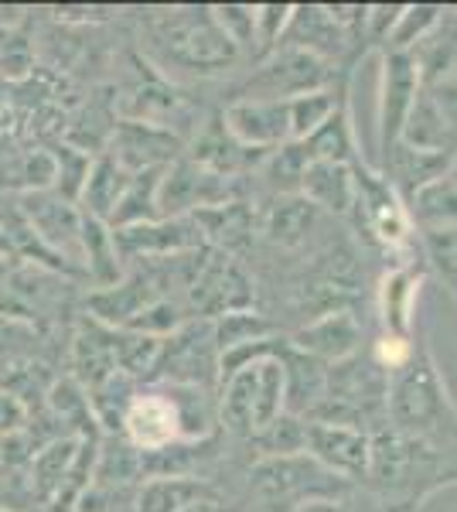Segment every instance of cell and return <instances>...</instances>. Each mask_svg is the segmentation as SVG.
Here are the masks:
<instances>
[{
    "mask_svg": "<svg viewBox=\"0 0 457 512\" xmlns=\"http://www.w3.org/2000/svg\"><path fill=\"white\" fill-rule=\"evenodd\" d=\"M386 420L396 434L457 458V400L423 338H417L410 359L389 373Z\"/></svg>",
    "mask_w": 457,
    "mask_h": 512,
    "instance_id": "obj_1",
    "label": "cell"
},
{
    "mask_svg": "<svg viewBox=\"0 0 457 512\" xmlns=\"http://www.w3.org/2000/svg\"><path fill=\"white\" fill-rule=\"evenodd\" d=\"M457 485V458L382 427L372 434V458L365 475V492L393 502V506L420 509L434 492Z\"/></svg>",
    "mask_w": 457,
    "mask_h": 512,
    "instance_id": "obj_2",
    "label": "cell"
},
{
    "mask_svg": "<svg viewBox=\"0 0 457 512\" xmlns=\"http://www.w3.org/2000/svg\"><path fill=\"white\" fill-rule=\"evenodd\" d=\"M147 52L157 72L178 69L191 76H219L243 62L209 7H168L147 18Z\"/></svg>",
    "mask_w": 457,
    "mask_h": 512,
    "instance_id": "obj_3",
    "label": "cell"
},
{
    "mask_svg": "<svg viewBox=\"0 0 457 512\" xmlns=\"http://www.w3.org/2000/svg\"><path fill=\"white\" fill-rule=\"evenodd\" d=\"M386 393H389V373L372 359L369 349H362V352H355L352 359H342V362H335V366H328L321 403L304 420H311V424L355 427V431L376 434L382 427H389Z\"/></svg>",
    "mask_w": 457,
    "mask_h": 512,
    "instance_id": "obj_4",
    "label": "cell"
},
{
    "mask_svg": "<svg viewBox=\"0 0 457 512\" xmlns=\"http://www.w3.org/2000/svg\"><path fill=\"white\" fill-rule=\"evenodd\" d=\"M249 495L263 512H297L307 502L338 499L355 492V485L342 482L321 468L311 454H287V458H260L249 468Z\"/></svg>",
    "mask_w": 457,
    "mask_h": 512,
    "instance_id": "obj_5",
    "label": "cell"
},
{
    "mask_svg": "<svg viewBox=\"0 0 457 512\" xmlns=\"http://www.w3.org/2000/svg\"><path fill=\"white\" fill-rule=\"evenodd\" d=\"M147 383L198 386L219 393V349L212 338V321L188 318L178 332L164 338Z\"/></svg>",
    "mask_w": 457,
    "mask_h": 512,
    "instance_id": "obj_6",
    "label": "cell"
},
{
    "mask_svg": "<svg viewBox=\"0 0 457 512\" xmlns=\"http://www.w3.org/2000/svg\"><path fill=\"white\" fill-rule=\"evenodd\" d=\"M342 82L335 65L321 62L318 55L301 48L280 45L277 52L260 62V69L246 79V89L239 96L246 99H294L314 89H328Z\"/></svg>",
    "mask_w": 457,
    "mask_h": 512,
    "instance_id": "obj_7",
    "label": "cell"
},
{
    "mask_svg": "<svg viewBox=\"0 0 457 512\" xmlns=\"http://www.w3.org/2000/svg\"><path fill=\"white\" fill-rule=\"evenodd\" d=\"M423 93L420 65L410 52H379V99H376V147L379 161L400 140L406 117Z\"/></svg>",
    "mask_w": 457,
    "mask_h": 512,
    "instance_id": "obj_8",
    "label": "cell"
},
{
    "mask_svg": "<svg viewBox=\"0 0 457 512\" xmlns=\"http://www.w3.org/2000/svg\"><path fill=\"white\" fill-rule=\"evenodd\" d=\"M232 198H236L232 178L212 175V171L198 168L195 161H188L181 154L171 168H164L157 205H161V219H181V216H195L202 209H212V205L232 202Z\"/></svg>",
    "mask_w": 457,
    "mask_h": 512,
    "instance_id": "obj_9",
    "label": "cell"
},
{
    "mask_svg": "<svg viewBox=\"0 0 457 512\" xmlns=\"http://www.w3.org/2000/svg\"><path fill=\"white\" fill-rule=\"evenodd\" d=\"M106 154L127 168L130 175L137 171H154V168H171L174 161L185 154V137L178 130L157 127V123L144 120H116Z\"/></svg>",
    "mask_w": 457,
    "mask_h": 512,
    "instance_id": "obj_10",
    "label": "cell"
},
{
    "mask_svg": "<svg viewBox=\"0 0 457 512\" xmlns=\"http://www.w3.org/2000/svg\"><path fill=\"white\" fill-rule=\"evenodd\" d=\"M116 236V250H120L123 263H157V260H171V256H185L205 246L202 229L191 216L181 219H154V222H140V226L127 229H113Z\"/></svg>",
    "mask_w": 457,
    "mask_h": 512,
    "instance_id": "obj_11",
    "label": "cell"
},
{
    "mask_svg": "<svg viewBox=\"0 0 457 512\" xmlns=\"http://www.w3.org/2000/svg\"><path fill=\"white\" fill-rule=\"evenodd\" d=\"M304 451L318 461L321 468H328L331 475H338L342 482L362 489L365 475H369V458H372V434L355 431V427H338V424H311L307 420V444Z\"/></svg>",
    "mask_w": 457,
    "mask_h": 512,
    "instance_id": "obj_12",
    "label": "cell"
},
{
    "mask_svg": "<svg viewBox=\"0 0 457 512\" xmlns=\"http://www.w3.org/2000/svg\"><path fill=\"white\" fill-rule=\"evenodd\" d=\"M232 137L249 151L270 154L290 144V110L287 99H246L236 96L219 113Z\"/></svg>",
    "mask_w": 457,
    "mask_h": 512,
    "instance_id": "obj_13",
    "label": "cell"
},
{
    "mask_svg": "<svg viewBox=\"0 0 457 512\" xmlns=\"http://www.w3.org/2000/svg\"><path fill=\"white\" fill-rule=\"evenodd\" d=\"M161 277L151 270H127L113 287H99L86 297V318L99 321L106 328H127L140 311L151 308L157 297H171L161 291Z\"/></svg>",
    "mask_w": 457,
    "mask_h": 512,
    "instance_id": "obj_14",
    "label": "cell"
},
{
    "mask_svg": "<svg viewBox=\"0 0 457 512\" xmlns=\"http://www.w3.org/2000/svg\"><path fill=\"white\" fill-rule=\"evenodd\" d=\"M287 338L294 349L307 352L311 359L324 362V366H335V362H342V359H352L355 352L365 349V328L352 308L321 311L318 318L307 321V325H301Z\"/></svg>",
    "mask_w": 457,
    "mask_h": 512,
    "instance_id": "obj_15",
    "label": "cell"
},
{
    "mask_svg": "<svg viewBox=\"0 0 457 512\" xmlns=\"http://www.w3.org/2000/svg\"><path fill=\"white\" fill-rule=\"evenodd\" d=\"M21 212L28 219V233L38 239L45 250H55L62 260L79 263V205L65 202L52 192H31L21 198Z\"/></svg>",
    "mask_w": 457,
    "mask_h": 512,
    "instance_id": "obj_16",
    "label": "cell"
},
{
    "mask_svg": "<svg viewBox=\"0 0 457 512\" xmlns=\"http://www.w3.org/2000/svg\"><path fill=\"white\" fill-rule=\"evenodd\" d=\"M185 158L195 161L198 168L212 171V175L236 181L239 175H253V171L260 168V161L267 158V154L249 151V147H243L226 130L222 117H212L209 123H202V127H198L195 137H191Z\"/></svg>",
    "mask_w": 457,
    "mask_h": 512,
    "instance_id": "obj_17",
    "label": "cell"
},
{
    "mask_svg": "<svg viewBox=\"0 0 457 512\" xmlns=\"http://www.w3.org/2000/svg\"><path fill=\"white\" fill-rule=\"evenodd\" d=\"M280 45L311 52V55H318L321 62H328L338 69L359 41H352L335 21L328 18L324 4H297L294 14H290V24H287Z\"/></svg>",
    "mask_w": 457,
    "mask_h": 512,
    "instance_id": "obj_18",
    "label": "cell"
},
{
    "mask_svg": "<svg viewBox=\"0 0 457 512\" xmlns=\"http://www.w3.org/2000/svg\"><path fill=\"white\" fill-rule=\"evenodd\" d=\"M454 154H440V151H417V147H406L396 140L386 151V158L379 161V175L389 181L396 195L403 202H410L420 188H427L430 181L444 178L451 171Z\"/></svg>",
    "mask_w": 457,
    "mask_h": 512,
    "instance_id": "obj_19",
    "label": "cell"
},
{
    "mask_svg": "<svg viewBox=\"0 0 457 512\" xmlns=\"http://www.w3.org/2000/svg\"><path fill=\"white\" fill-rule=\"evenodd\" d=\"M277 362H280V369H284V414L307 417L324 396L328 366L311 359L307 352L294 349L287 335L280 338V345H277Z\"/></svg>",
    "mask_w": 457,
    "mask_h": 512,
    "instance_id": "obj_20",
    "label": "cell"
},
{
    "mask_svg": "<svg viewBox=\"0 0 457 512\" xmlns=\"http://www.w3.org/2000/svg\"><path fill=\"white\" fill-rule=\"evenodd\" d=\"M420 280L423 277L413 267H393L389 274H382L379 287H376L382 335L413 338V328H417Z\"/></svg>",
    "mask_w": 457,
    "mask_h": 512,
    "instance_id": "obj_21",
    "label": "cell"
},
{
    "mask_svg": "<svg viewBox=\"0 0 457 512\" xmlns=\"http://www.w3.org/2000/svg\"><path fill=\"white\" fill-rule=\"evenodd\" d=\"M355 168L331 161H307L301 188L297 195L311 202L318 212H331V216H352L355 209Z\"/></svg>",
    "mask_w": 457,
    "mask_h": 512,
    "instance_id": "obj_22",
    "label": "cell"
},
{
    "mask_svg": "<svg viewBox=\"0 0 457 512\" xmlns=\"http://www.w3.org/2000/svg\"><path fill=\"white\" fill-rule=\"evenodd\" d=\"M79 216H82L79 267L86 270L93 291H99V287H113L116 280L127 274V263H123L120 250H116V236H113L110 222L93 219V216H86V212H79Z\"/></svg>",
    "mask_w": 457,
    "mask_h": 512,
    "instance_id": "obj_23",
    "label": "cell"
},
{
    "mask_svg": "<svg viewBox=\"0 0 457 512\" xmlns=\"http://www.w3.org/2000/svg\"><path fill=\"white\" fill-rule=\"evenodd\" d=\"M72 369L82 390H96L103 379H110L116 369V355H113V328L99 325L93 318H82L76 342H72Z\"/></svg>",
    "mask_w": 457,
    "mask_h": 512,
    "instance_id": "obj_24",
    "label": "cell"
},
{
    "mask_svg": "<svg viewBox=\"0 0 457 512\" xmlns=\"http://www.w3.org/2000/svg\"><path fill=\"white\" fill-rule=\"evenodd\" d=\"M202 229L205 246L215 253H232V250H243V246L253 239L256 233V216L249 209V202L243 198H232V202L212 205V209H202L191 216Z\"/></svg>",
    "mask_w": 457,
    "mask_h": 512,
    "instance_id": "obj_25",
    "label": "cell"
},
{
    "mask_svg": "<svg viewBox=\"0 0 457 512\" xmlns=\"http://www.w3.org/2000/svg\"><path fill=\"white\" fill-rule=\"evenodd\" d=\"M301 147H304L307 161H331V164H348V168H355V164L362 161L359 140H355L352 110H348V96L338 103V110L331 113V120L314 130Z\"/></svg>",
    "mask_w": 457,
    "mask_h": 512,
    "instance_id": "obj_26",
    "label": "cell"
},
{
    "mask_svg": "<svg viewBox=\"0 0 457 512\" xmlns=\"http://www.w3.org/2000/svg\"><path fill=\"white\" fill-rule=\"evenodd\" d=\"M198 502H215V489L191 475H154L144 482L137 499V512H185Z\"/></svg>",
    "mask_w": 457,
    "mask_h": 512,
    "instance_id": "obj_27",
    "label": "cell"
},
{
    "mask_svg": "<svg viewBox=\"0 0 457 512\" xmlns=\"http://www.w3.org/2000/svg\"><path fill=\"white\" fill-rule=\"evenodd\" d=\"M410 222H417L423 233H457V181L451 175L430 181L406 202Z\"/></svg>",
    "mask_w": 457,
    "mask_h": 512,
    "instance_id": "obj_28",
    "label": "cell"
},
{
    "mask_svg": "<svg viewBox=\"0 0 457 512\" xmlns=\"http://www.w3.org/2000/svg\"><path fill=\"white\" fill-rule=\"evenodd\" d=\"M400 144L417 147V151H440V154H457V134L451 130V123L444 120V113L437 110L434 96L423 89L413 103L406 127L400 134Z\"/></svg>",
    "mask_w": 457,
    "mask_h": 512,
    "instance_id": "obj_29",
    "label": "cell"
},
{
    "mask_svg": "<svg viewBox=\"0 0 457 512\" xmlns=\"http://www.w3.org/2000/svg\"><path fill=\"white\" fill-rule=\"evenodd\" d=\"M127 181H130L127 168H120V164H116L106 151L96 154L86 185H82V195H79V212L110 222L116 202H120L123 188H127Z\"/></svg>",
    "mask_w": 457,
    "mask_h": 512,
    "instance_id": "obj_30",
    "label": "cell"
},
{
    "mask_svg": "<svg viewBox=\"0 0 457 512\" xmlns=\"http://www.w3.org/2000/svg\"><path fill=\"white\" fill-rule=\"evenodd\" d=\"M161 178H164V168L130 175L127 188H123L120 202H116V209L110 216V229H127V226H140V222L161 219V205H157Z\"/></svg>",
    "mask_w": 457,
    "mask_h": 512,
    "instance_id": "obj_31",
    "label": "cell"
},
{
    "mask_svg": "<svg viewBox=\"0 0 457 512\" xmlns=\"http://www.w3.org/2000/svg\"><path fill=\"white\" fill-rule=\"evenodd\" d=\"M345 96H348V86L345 82H335V86H328V89H314V93L287 99L290 140H294V144H304L314 130L331 120V113L338 110V103H342Z\"/></svg>",
    "mask_w": 457,
    "mask_h": 512,
    "instance_id": "obj_32",
    "label": "cell"
},
{
    "mask_svg": "<svg viewBox=\"0 0 457 512\" xmlns=\"http://www.w3.org/2000/svg\"><path fill=\"white\" fill-rule=\"evenodd\" d=\"M314 219H318V209H314L311 202H304L301 195H284V198H277V205L267 212L263 236L277 246H297V243H304L307 233L314 229Z\"/></svg>",
    "mask_w": 457,
    "mask_h": 512,
    "instance_id": "obj_33",
    "label": "cell"
},
{
    "mask_svg": "<svg viewBox=\"0 0 457 512\" xmlns=\"http://www.w3.org/2000/svg\"><path fill=\"white\" fill-rule=\"evenodd\" d=\"M280 335L277 321H270L263 311L243 308V311H229V315H219L212 321V338H215V349L229 352V349H243V345L263 342V338Z\"/></svg>",
    "mask_w": 457,
    "mask_h": 512,
    "instance_id": "obj_34",
    "label": "cell"
},
{
    "mask_svg": "<svg viewBox=\"0 0 457 512\" xmlns=\"http://www.w3.org/2000/svg\"><path fill=\"white\" fill-rule=\"evenodd\" d=\"M304 444H307V420L294 414H280L273 424L249 437V448H256V461L304 454Z\"/></svg>",
    "mask_w": 457,
    "mask_h": 512,
    "instance_id": "obj_35",
    "label": "cell"
},
{
    "mask_svg": "<svg viewBox=\"0 0 457 512\" xmlns=\"http://www.w3.org/2000/svg\"><path fill=\"white\" fill-rule=\"evenodd\" d=\"M444 7L440 4H403V14L396 21V28L389 31L386 48L382 52H413L430 31L444 21Z\"/></svg>",
    "mask_w": 457,
    "mask_h": 512,
    "instance_id": "obj_36",
    "label": "cell"
},
{
    "mask_svg": "<svg viewBox=\"0 0 457 512\" xmlns=\"http://www.w3.org/2000/svg\"><path fill=\"white\" fill-rule=\"evenodd\" d=\"M55 158V185H52V195L65 198V202L79 205V195H82V185L89 178V168H93V154L79 151L76 144H58L52 151Z\"/></svg>",
    "mask_w": 457,
    "mask_h": 512,
    "instance_id": "obj_37",
    "label": "cell"
},
{
    "mask_svg": "<svg viewBox=\"0 0 457 512\" xmlns=\"http://www.w3.org/2000/svg\"><path fill=\"white\" fill-rule=\"evenodd\" d=\"M215 24L222 28L236 52L243 59H253L256 62V21H253V4H212L209 7Z\"/></svg>",
    "mask_w": 457,
    "mask_h": 512,
    "instance_id": "obj_38",
    "label": "cell"
},
{
    "mask_svg": "<svg viewBox=\"0 0 457 512\" xmlns=\"http://www.w3.org/2000/svg\"><path fill=\"white\" fill-rule=\"evenodd\" d=\"M294 14V4H253V21H256V62H263L273 55L284 41V31Z\"/></svg>",
    "mask_w": 457,
    "mask_h": 512,
    "instance_id": "obj_39",
    "label": "cell"
},
{
    "mask_svg": "<svg viewBox=\"0 0 457 512\" xmlns=\"http://www.w3.org/2000/svg\"><path fill=\"white\" fill-rule=\"evenodd\" d=\"M297 512H420L410 506H393V502L379 499V495L355 489L348 495H338V499H318V502H307Z\"/></svg>",
    "mask_w": 457,
    "mask_h": 512,
    "instance_id": "obj_40",
    "label": "cell"
},
{
    "mask_svg": "<svg viewBox=\"0 0 457 512\" xmlns=\"http://www.w3.org/2000/svg\"><path fill=\"white\" fill-rule=\"evenodd\" d=\"M403 14V4H376L369 7V18H365V41L369 45H376L379 52L386 48V38L389 31L396 28V21H400Z\"/></svg>",
    "mask_w": 457,
    "mask_h": 512,
    "instance_id": "obj_41",
    "label": "cell"
},
{
    "mask_svg": "<svg viewBox=\"0 0 457 512\" xmlns=\"http://www.w3.org/2000/svg\"><path fill=\"white\" fill-rule=\"evenodd\" d=\"M24 417H28V407H21L14 396L0 393V441L11 434H18L24 427Z\"/></svg>",
    "mask_w": 457,
    "mask_h": 512,
    "instance_id": "obj_42",
    "label": "cell"
},
{
    "mask_svg": "<svg viewBox=\"0 0 457 512\" xmlns=\"http://www.w3.org/2000/svg\"><path fill=\"white\" fill-rule=\"evenodd\" d=\"M447 175H451V178L457 181V154H454V161H451V171H447Z\"/></svg>",
    "mask_w": 457,
    "mask_h": 512,
    "instance_id": "obj_43",
    "label": "cell"
}]
</instances>
